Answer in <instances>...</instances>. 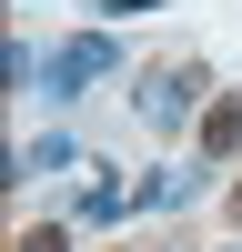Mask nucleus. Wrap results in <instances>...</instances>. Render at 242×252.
<instances>
[{"mask_svg": "<svg viewBox=\"0 0 242 252\" xmlns=\"http://www.w3.org/2000/svg\"><path fill=\"white\" fill-rule=\"evenodd\" d=\"M121 71V40L111 31H81V40H51V61H40V81H51V101H81L91 81Z\"/></svg>", "mask_w": 242, "mask_h": 252, "instance_id": "nucleus-1", "label": "nucleus"}, {"mask_svg": "<svg viewBox=\"0 0 242 252\" xmlns=\"http://www.w3.org/2000/svg\"><path fill=\"white\" fill-rule=\"evenodd\" d=\"M202 91H212V81H202L192 61H172V71H151V81H141V121H151V131H182V121H202V111H212Z\"/></svg>", "mask_w": 242, "mask_h": 252, "instance_id": "nucleus-2", "label": "nucleus"}, {"mask_svg": "<svg viewBox=\"0 0 242 252\" xmlns=\"http://www.w3.org/2000/svg\"><path fill=\"white\" fill-rule=\"evenodd\" d=\"M40 172H81V141H71V131H40V141H20L0 182H40Z\"/></svg>", "mask_w": 242, "mask_h": 252, "instance_id": "nucleus-3", "label": "nucleus"}, {"mask_svg": "<svg viewBox=\"0 0 242 252\" xmlns=\"http://www.w3.org/2000/svg\"><path fill=\"white\" fill-rule=\"evenodd\" d=\"M192 131H202V161H232V152H242V101H232V91H222V101H212V111H202V121H192Z\"/></svg>", "mask_w": 242, "mask_h": 252, "instance_id": "nucleus-4", "label": "nucleus"}, {"mask_svg": "<svg viewBox=\"0 0 242 252\" xmlns=\"http://www.w3.org/2000/svg\"><path fill=\"white\" fill-rule=\"evenodd\" d=\"M192 192H202V172H151L131 192V212H172V202H192Z\"/></svg>", "mask_w": 242, "mask_h": 252, "instance_id": "nucleus-5", "label": "nucleus"}, {"mask_svg": "<svg viewBox=\"0 0 242 252\" xmlns=\"http://www.w3.org/2000/svg\"><path fill=\"white\" fill-rule=\"evenodd\" d=\"M81 222H121V182H111V172L81 182Z\"/></svg>", "mask_w": 242, "mask_h": 252, "instance_id": "nucleus-6", "label": "nucleus"}, {"mask_svg": "<svg viewBox=\"0 0 242 252\" xmlns=\"http://www.w3.org/2000/svg\"><path fill=\"white\" fill-rule=\"evenodd\" d=\"M10 252H71V232H60V222H30V232H20Z\"/></svg>", "mask_w": 242, "mask_h": 252, "instance_id": "nucleus-7", "label": "nucleus"}, {"mask_svg": "<svg viewBox=\"0 0 242 252\" xmlns=\"http://www.w3.org/2000/svg\"><path fill=\"white\" fill-rule=\"evenodd\" d=\"M101 10H111V20H131V10H161V0H101Z\"/></svg>", "mask_w": 242, "mask_h": 252, "instance_id": "nucleus-8", "label": "nucleus"}, {"mask_svg": "<svg viewBox=\"0 0 242 252\" xmlns=\"http://www.w3.org/2000/svg\"><path fill=\"white\" fill-rule=\"evenodd\" d=\"M222 212H232V232H242V182H232V192H222Z\"/></svg>", "mask_w": 242, "mask_h": 252, "instance_id": "nucleus-9", "label": "nucleus"}]
</instances>
